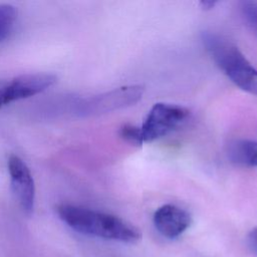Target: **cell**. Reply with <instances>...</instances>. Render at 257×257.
<instances>
[{"label":"cell","instance_id":"cell-12","mask_svg":"<svg viewBox=\"0 0 257 257\" xmlns=\"http://www.w3.org/2000/svg\"><path fill=\"white\" fill-rule=\"evenodd\" d=\"M217 2L216 1H201L200 2V6L202 9L204 10H211L212 8H214L216 6Z\"/></svg>","mask_w":257,"mask_h":257},{"label":"cell","instance_id":"cell-10","mask_svg":"<svg viewBox=\"0 0 257 257\" xmlns=\"http://www.w3.org/2000/svg\"><path fill=\"white\" fill-rule=\"evenodd\" d=\"M241 11L245 20L257 32V2H254V1L242 2Z\"/></svg>","mask_w":257,"mask_h":257},{"label":"cell","instance_id":"cell-9","mask_svg":"<svg viewBox=\"0 0 257 257\" xmlns=\"http://www.w3.org/2000/svg\"><path fill=\"white\" fill-rule=\"evenodd\" d=\"M119 136H120L121 139H123L124 141H126L131 144L138 145V146L143 145L140 126H136V125H133V124H130V123H125V124L120 126Z\"/></svg>","mask_w":257,"mask_h":257},{"label":"cell","instance_id":"cell-2","mask_svg":"<svg viewBox=\"0 0 257 257\" xmlns=\"http://www.w3.org/2000/svg\"><path fill=\"white\" fill-rule=\"evenodd\" d=\"M202 40L214 62L227 77L242 90L257 95V69L237 45L213 32H204Z\"/></svg>","mask_w":257,"mask_h":257},{"label":"cell","instance_id":"cell-3","mask_svg":"<svg viewBox=\"0 0 257 257\" xmlns=\"http://www.w3.org/2000/svg\"><path fill=\"white\" fill-rule=\"evenodd\" d=\"M187 107L167 102L155 103L140 126L143 144L154 142L181 126L188 118Z\"/></svg>","mask_w":257,"mask_h":257},{"label":"cell","instance_id":"cell-8","mask_svg":"<svg viewBox=\"0 0 257 257\" xmlns=\"http://www.w3.org/2000/svg\"><path fill=\"white\" fill-rule=\"evenodd\" d=\"M17 19V10L10 4H0V42L11 33Z\"/></svg>","mask_w":257,"mask_h":257},{"label":"cell","instance_id":"cell-11","mask_svg":"<svg viewBox=\"0 0 257 257\" xmlns=\"http://www.w3.org/2000/svg\"><path fill=\"white\" fill-rule=\"evenodd\" d=\"M247 241L250 249L257 255V226L254 227L247 236Z\"/></svg>","mask_w":257,"mask_h":257},{"label":"cell","instance_id":"cell-1","mask_svg":"<svg viewBox=\"0 0 257 257\" xmlns=\"http://www.w3.org/2000/svg\"><path fill=\"white\" fill-rule=\"evenodd\" d=\"M56 211L66 225L84 235L124 243H135L142 237L136 226L111 214L69 204L59 205Z\"/></svg>","mask_w":257,"mask_h":257},{"label":"cell","instance_id":"cell-7","mask_svg":"<svg viewBox=\"0 0 257 257\" xmlns=\"http://www.w3.org/2000/svg\"><path fill=\"white\" fill-rule=\"evenodd\" d=\"M231 163L246 168H257V142L246 139L232 141L227 148Z\"/></svg>","mask_w":257,"mask_h":257},{"label":"cell","instance_id":"cell-4","mask_svg":"<svg viewBox=\"0 0 257 257\" xmlns=\"http://www.w3.org/2000/svg\"><path fill=\"white\" fill-rule=\"evenodd\" d=\"M145 89V86L140 83L117 87L88 99L83 104L84 111L89 113H103L131 106L143 97Z\"/></svg>","mask_w":257,"mask_h":257},{"label":"cell","instance_id":"cell-5","mask_svg":"<svg viewBox=\"0 0 257 257\" xmlns=\"http://www.w3.org/2000/svg\"><path fill=\"white\" fill-rule=\"evenodd\" d=\"M7 166L15 199L26 214H31L35 202V184L33 176L25 162L16 155L9 157Z\"/></svg>","mask_w":257,"mask_h":257},{"label":"cell","instance_id":"cell-6","mask_svg":"<svg viewBox=\"0 0 257 257\" xmlns=\"http://www.w3.org/2000/svg\"><path fill=\"white\" fill-rule=\"evenodd\" d=\"M153 222L161 235L174 239L182 235L190 227L192 217L185 209L173 204H166L156 210Z\"/></svg>","mask_w":257,"mask_h":257}]
</instances>
